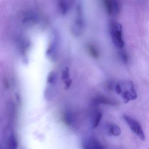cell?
Returning <instances> with one entry per match:
<instances>
[{
  "instance_id": "4",
  "label": "cell",
  "mask_w": 149,
  "mask_h": 149,
  "mask_svg": "<svg viewBox=\"0 0 149 149\" xmlns=\"http://www.w3.org/2000/svg\"><path fill=\"white\" fill-rule=\"evenodd\" d=\"M104 4L109 15H116L120 13L121 5L119 1L115 0H105L104 1Z\"/></svg>"
},
{
  "instance_id": "7",
  "label": "cell",
  "mask_w": 149,
  "mask_h": 149,
  "mask_svg": "<svg viewBox=\"0 0 149 149\" xmlns=\"http://www.w3.org/2000/svg\"><path fill=\"white\" fill-rule=\"evenodd\" d=\"M6 149H18V139L13 132H9L7 135L6 139Z\"/></svg>"
},
{
  "instance_id": "10",
  "label": "cell",
  "mask_w": 149,
  "mask_h": 149,
  "mask_svg": "<svg viewBox=\"0 0 149 149\" xmlns=\"http://www.w3.org/2000/svg\"><path fill=\"white\" fill-rule=\"evenodd\" d=\"M70 4L66 1H61L58 4L59 10L61 13L65 14L69 8Z\"/></svg>"
},
{
  "instance_id": "5",
  "label": "cell",
  "mask_w": 149,
  "mask_h": 149,
  "mask_svg": "<svg viewBox=\"0 0 149 149\" xmlns=\"http://www.w3.org/2000/svg\"><path fill=\"white\" fill-rule=\"evenodd\" d=\"M82 146L83 149H105L101 142L93 137L84 139Z\"/></svg>"
},
{
  "instance_id": "1",
  "label": "cell",
  "mask_w": 149,
  "mask_h": 149,
  "mask_svg": "<svg viewBox=\"0 0 149 149\" xmlns=\"http://www.w3.org/2000/svg\"><path fill=\"white\" fill-rule=\"evenodd\" d=\"M115 90L116 93L122 97L125 103L136 98V93L131 82L122 84H117Z\"/></svg>"
},
{
  "instance_id": "9",
  "label": "cell",
  "mask_w": 149,
  "mask_h": 149,
  "mask_svg": "<svg viewBox=\"0 0 149 149\" xmlns=\"http://www.w3.org/2000/svg\"><path fill=\"white\" fill-rule=\"evenodd\" d=\"M107 133L110 136H118L121 134V130L120 127L115 124L108 125L106 127Z\"/></svg>"
},
{
  "instance_id": "12",
  "label": "cell",
  "mask_w": 149,
  "mask_h": 149,
  "mask_svg": "<svg viewBox=\"0 0 149 149\" xmlns=\"http://www.w3.org/2000/svg\"><path fill=\"white\" fill-rule=\"evenodd\" d=\"M120 56L122 57V60L124 63H126L128 61V57H127V54L125 51H121L120 53Z\"/></svg>"
},
{
  "instance_id": "2",
  "label": "cell",
  "mask_w": 149,
  "mask_h": 149,
  "mask_svg": "<svg viewBox=\"0 0 149 149\" xmlns=\"http://www.w3.org/2000/svg\"><path fill=\"white\" fill-rule=\"evenodd\" d=\"M110 32L114 45L118 48L122 49L125 43L123 37V30L120 24L116 22H111L110 24Z\"/></svg>"
},
{
  "instance_id": "3",
  "label": "cell",
  "mask_w": 149,
  "mask_h": 149,
  "mask_svg": "<svg viewBox=\"0 0 149 149\" xmlns=\"http://www.w3.org/2000/svg\"><path fill=\"white\" fill-rule=\"evenodd\" d=\"M123 118L132 132L135 133L141 140L144 141L145 139L144 133L142 126L139 123L131 117L127 115H123Z\"/></svg>"
},
{
  "instance_id": "11",
  "label": "cell",
  "mask_w": 149,
  "mask_h": 149,
  "mask_svg": "<svg viewBox=\"0 0 149 149\" xmlns=\"http://www.w3.org/2000/svg\"><path fill=\"white\" fill-rule=\"evenodd\" d=\"M89 52L94 58L97 59L99 56V52L97 48L93 44H90L88 46Z\"/></svg>"
},
{
  "instance_id": "6",
  "label": "cell",
  "mask_w": 149,
  "mask_h": 149,
  "mask_svg": "<svg viewBox=\"0 0 149 149\" xmlns=\"http://www.w3.org/2000/svg\"><path fill=\"white\" fill-rule=\"evenodd\" d=\"M102 117V112L99 110L94 109L90 113V123L92 128H96L98 126Z\"/></svg>"
},
{
  "instance_id": "8",
  "label": "cell",
  "mask_w": 149,
  "mask_h": 149,
  "mask_svg": "<svg viewBox=\"0 0 149 149\" xmlns=\"http://www.w3.org/2000/svg\"><path fill=\"white\" fill-rule=\"evenodd\" d=\"M92 102L95 104H109L112 106H115L117 104L116 101L102 95H98L95 97L93 99Z\"/></svg>"
}]
</instances>
